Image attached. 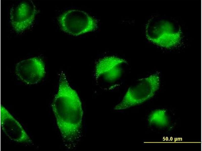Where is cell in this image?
<instances>
[{
	"mask_svg": "<svg viewBox=\"0 0 202 151\" xmlns=\"http://www.w3.org/2000/svg\"><path fill=\"white\" fill-rule=\"evenodd\" d=\"M58 21L64 31L74 36L94 30L97 27L95 19L78 10L66 11L59 17Z\"/></svg>",
	"mask_w": 202,
	"mask_h": 151,
	"instance_id": "4",
	"label": "cell"
},
{
	"mask_svg": "<svg viewBox=\"0 0 202 151\" xmlns=\"http://www.w3.org/2000/svg\"><path fill=\"white\" fill-rule=\"evenodd\" d=\"M36 12V6L31 0L20 1L13 5L10 19L14 30L20 32L29 27L33 22Z\"/></svg>",
	"mask_w": 202,
	"mask_h": 151,
	"instance_id": "5",
	"label": "cell"
},
{
	"mask_svg": "<svg viewBox=\"0 0 202 151\" xmlns=\"http://www.w3.org/2000/svg\"><path fill=\"white\" fill-rule=\"evenodd\" d=\"M1 119L3 130L10 139L19 142H31L21 124L2 105L1 108Z\"/></svg>",
	"mask_w": 202,
	"mask_h": 151,
	"instance_id": "7",
	"label": "cell"
},
{
	"mask_svg": "<svg viewBox=\"0 0 202 151\" xmlns=\"http://www.w3.org/2000/svg\"><path fill=\"white\" fill-rule=\"evenodd\" d=\"M127 64L125 60L114 56L100 59L95 66V76L96 83L104 90L114 88L122 78Z\"/></svg>",
	"mask_w": 202,
	"mask_h": 151,
	"instance_id": "2",
	"label": "cell"
},
{
	"mask_svg": "<svg viewBox=\"0 0 202 151\" xmlns=\"http://www.w3.org/2000/svg\"><path fill=\"white\" fill-rule=\"evenodd\" d=\"M52 107L64 139L68 142L73 141L79 132L83 111L77 93L70 86L63 72Z\"/></svg>",
	"mask_w": 202,
	"mask_h": 151,
	"instance_id": "1",
	"label": "cell"
},
{
	"mask_svg": "<svg viewBox=\"0 0 202 151\" xmlns=\"http://www.w3.org/2000/svg\"><path fill=\"white\" fill-rule=\"evenodd\" d=\"M159 85L160 78L157 74L138 79L129 87L122 100L114 109H125L142 103L154 95Z\"/></svg>",
	"mask_w": 202,
	"mask_h": 151,
	"instance_id": "3",
	"label": "cell"
},
{
	"mask_svg": "<svg viewBox=\"0 0 202 151\" xmlns=\"http://www.w3.org/2000/svg\"><path fill=\"white\" fill-rule=\"evenodd\" d=\"M15 70L16 73L19 79L28 84L37 83L45 73L44 63L42 60L38 57L19 62L17 64Z\"/></svg>",
	"mask_w": 202,
	"mask_h": 151,
	"instance_id": "6",
	"label": "cell"
}]
</instances>
